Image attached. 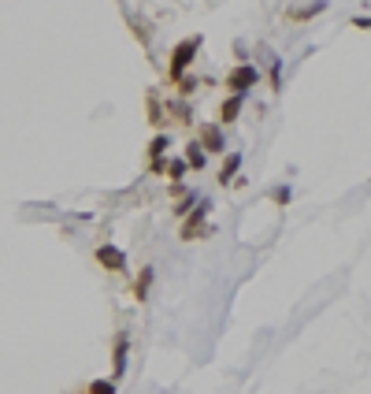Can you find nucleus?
<instances>
[{
	"instance_id": "1",
	"label": "nucleus",
	"mask_w": 371,
	"mask_h": 394,
	"mask_svg": "<svg viewBox=\"0 0 371 394\" xmlns=\"http://www.w3.org/2000/svg\"><path fill=\"white\" fill-rule=\"evenodd\" d=\"M201 45H204V37L193 34V37H182V42L171 49V56H167V82L171 86H178L186 78V71H190L193 60H197V52H201Z\"/></svg>"
},
{
	"instance_id": "2",
	"label": "nucleus",
	"mask_w": 371,
	"mask_h": 394,
	"mask_svg": "<svg viewBox=\"0 0 371 394\" xmlns=\"http://www.w3.org/2000/svg\"><path fill=\"white\" fill-rule=\"evenodd\" d=\"M208 212H211V201L208 197H201L190 212L182 216V227H178V239L182 242H197V239H211V231L216 227H208Z\"/></svg>"
},
{
	"instance_id": "3",
	"label": "nucleus",
	"mask_w": 371,
	"mask_h": 394,
	"mask_svg": "<svg viewBox=\"0 0 371 394\" xmlns=\"http://www.w3.org/2000/svg\"><path fill=\"white\" fill-rule=\"evenodd\" d=\"M256 82H260V68H256V63H249V60L234 63V68L227 71V78H223V86H227L230 94H249Z\"/></svg>"
},
{
	"instance_id": "4",
	"label": "nucleus",
	"mask_w": 371,
	"mask_h": 394,
	"mask_svg": "<svg viewBox=\"0 0 371 394\" xmlns=\"http://www.w3.org/2000/svg\"><path fill=\"white\" fill-rule=\"evenodd\" d=\"M93 260L104 268V272H112V275H123L130 265H126V253L119 246H112V242H100L97 249H93Z\"/></svg>"
},
{
	"instance_id": "5",
	"label": "nucleus",
	"mask_w": 371,
	"mask_h": 394,
	"mask_svg": "<svg viewBox=\"0 0 371 394\" xmlns=\"http://www.w3.org/2000/svg\"><path fill=\"white\" fill-rule=\"evenodd\" d=\"M126 364H130V331H115L112 338V379L115 383L126 376Z\"/></svg>"
},
{
	"instance_id": "6",
	"label": "nucleus",
	"mask_w": 371,
	"mask_h": 394,
	"mask_svg": "<svg viewBox=\"0 0 371 394\" xmlns=\"http://www.w3.org/2000/svg\"><path fill=\"white\" fill-rule=\"evenodd\" d=\"M197 141L208 156H223L227 153V138H223V127L219 123H201L197 127Z\"/></svg>"
},
{
	"instance_id": "7",
	"label": "nucleus",
	"mask_w": 371,
	"mask_h": 394,
	"mask_svg": "<svg viewBox=\"0 0 371 394\" xmlns=\"http://www.w3.org/2000/svg\"><path fill=\"white\" fill-rule=\"evenodd\" d=\"M167 149H171V138L167 134H152L149 141V149H145V167H149V175H164V167H167Z\"/></svg>"
},
{
	"instance_id": "8",
	"label": "nucleus",
	"mask_w": 371,
	"mask_h": 394,
	"mask_svg": "<svg viewBox=\"0 0 371 394\" xmlns=\"http://www.w3.org/2000/svg\"><path fill=\"white\" fill-rule=\"evenodd\" d=\"M152 283H156V265H141L138 275H134V283H130V298H134L138 305H141V301H149Z\"/></svg>"
},
{
	"instance_id": "9",
	"label": "nucleus",
	"mask_w": 371,
	"mask_h": 394,
	"mask_svg": "<svg viewBox=\"0 0 371 394\" xmlns=\"http://www.w3.org/2000/svg\"><path fill=\"white\" fill-rule=\"evenodd\" d=\"M242 108H245V94H230V97H223V101H219V108H216V123H219V127L237 123Z\"/></svg>"
},
{
	"instance_id": "10",
	"label": "nucleus",
	"mask_w": 371,
	"mask_h": 394,
	"mask_svg": "<svg viewBox=\"0 0 371 394\" xmlns=\"http://www.w3.org/2000/svg\"><path fill=\"white\" fill-rule=\"evenodd\" d=\"M327 8H330V0H315V4H304V8H286V19L289 23H308L315 15H323Z\"/></svg>"
},
{
	"instance_id": "11",
	"label": "nucleus",
	"mask_w": 371,
	"mask_h": 394,
	"mask_svg": "<svg viewBox=\"0 0 371 394\" xmlns=\"http://www.w3.org/2000/svg\"><path fill=\"white\" fill-rule=\"evenodd\" d=\"M237 172H242V153H227V160H223V167H219V175H216V182L219 186H230V182L237 179Z\"/></svg>"
},
{
	"instance_id": "12",
	"label": "nucleus",
	"mask_w": 371,
	"mask_h": 394,
	"mask_svg": "<svg viewBox=\"0 0 371 394\" xmlns=\"http://www.w3.org/2000/svg\"><path fill=\"white\" fill-rule=\"evenodd\" d=\"M182 160H186V164H190V167H193V172H204V167H208V153L201 149V141H197V138H190V146H186V153H182Z\"/></svg>"
},
{
	"instance_id": "13",
	"label": "nucleus",
	"mask_w": 371,
	"mask_h": 394,
	"mask_svg": "<svg viewBox=\"0 0 371 394\" xmlns=\"http://www.w3.org/2000/svg\"><path fill=\"white\" fill-rule=\"evenodd\" d=\"M263 56H268V86H271V94H282V60H278L271 49H263Z\"/></svg>"
},
{
	"instance_id": "14",
	"label": "nucleus",
	"mask_w": 371,
	"mask_h": 394,
	"mask_svg": "<svg viewBox=\"0 0 371 394\" xmlns=\"http://www.w3.org/2000/svg\"><path fill=\"white\" fill-rule=\"evenodd\" d=\"M164 112H171V115H175V123H182V127H190V123H193V108L186 104V97H182V101H167V104H164Z\"/></svg>"
},
{
	"instance_id": "15",
	"label": "nucleus",
	"mask_w": 371,
	"mask_h": 394,
	"mask_svg": "<svg viewBox=\"0 0 371 394\" xmlns=\"http://www.w3.org/2000/svg\"><path fill=\"white\" fill-rule=\"evenodd\" d=\"M186 172H190V164H186L182 156H167L164 179H171V182H182V179H186Z\"/></svg>"
},
{
	"instance_id": "16",
	"label": "nucleus",
	"mask_w": 371,
	"mask_h": 394,
	"mask_svg": "<svg viewBox=\"0 0 371 394\" xmlns=\"http://www.w3.org/2000/svg\"><path fill=\"white\" fill-rule=\"evenodd\" d=\"M197 201H201V193H197V190H182V193H178V201H175V208H171V212H175V216L182 220V216L190 212V208H193Z\"/></svg>"
},
{
	"instance_id": "17",
	"label": "nucleus",
	"mask_w": 371,
	"mask_h": 394,
	"mask_svg": "<svg viewBox=\"0 0 371 394\" xmlns=\"http://www.w3.org/2000/svg\"><path fill=\"white\" fill-rule=\"evenodd\" d=\"M145 112H149V123H152V127L164 123V112H160V101H156V94L145 97Z\"/></svg>"
},
{
	"instance_id": "18",
	"label": "nucleus",
	"mask_w": 371,
	"mask_h": 394,
	"mask_svg": "<svg viewBox=\"0 0 371 394\" xmlns=\"http://www.w3.org/2000/svg\"><path fill=\"white\" fill-rule=\"evenodd\" d=\"M86 394H115V379H93Z\"/></svg>"
},
{
	"instance_id": "19",
	"label": "nucleus",
	"mask_w": 371,
	"mask_h": 394,
	"mask_svg": "<svg viewBox=\"0 0 371 394\" xmlns=\"http://www.w3.org/2000/svg\"><path fill=\"white\" fill-rule=\"evenodd\" d=\"M130 30H134V34H138V42H141L145 49H149V42H152V34H149V26H145L141 19H130Z\"/></svg>"
},
{
	"instance_id": "20",
	"label": "nucleus",
	"mask_w": 371,
	"mask_h": 394,
	"mask_svg": "<svg viewBox=\"0 0 371 394\" xmlns=\"http://www.w3.org/2000/svg\"><path fill=\"white\" fill-rule=\"evenodd\" d=\"M289 197H294V190H289V186H275V190H271V201H275L278 208H286Z\"/></svg>"
},
{
	"instance_id": "21",
	"label": "nucleus",
	"mask_w": 371,
	"mask_h": 394,
	"mask_svg": "<svg viewBox=\"0 0 371 394\" xmlns=\"http://www.w3.org/2000/svg\"><path fill=\"white\" fill-rule=\"evenodd\" d=\"M353 26H360V30H371V19H367V15H356Z\"/></svg>"
}]
</instances>
